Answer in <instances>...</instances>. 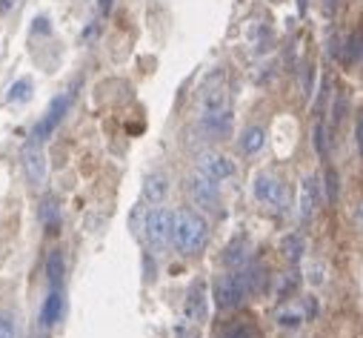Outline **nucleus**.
<instances>
[{
    "label": "nucleus",
    "mask_w": 363,
    "mask_h": 338,
    "mask_svg": "<svg viewBox=\"0 0 363 338\" xmlns=\"http://www.w3.org/2000/svg\"><path fill=\"white\" fill-rule=\"evenodd\" d=\"M209 241V224L198 209H177L174 212V246L184 256H198Z\"/></svg>",
    "instance_id": "f257e3e1"
},
{
    "label": "nucleus",
    "mask_w": 363,
    "mask_h": 338,
    "mask_svg": "<svg viewBox=\"0 0 363 338\" xmlns=\"http://www.w3.org/2000/svg\"><path fill=\"white\" fill-rule=\"evenodd\" d=\"M143 232L152 249H166L169 244H174V212L166 207H149L143 218Z\"/></svg>",
    "instance_id": "f03ea898"
},
{
    "label": "nucleus",
    "mask_w": 363,
    "mask_h": 338,
    "mask_svg": "<svg viewBox=\"0 0 363 338\" xmlns=\"http://www.w3.org/2000/svg\"><path fill=\"white\" fill-rule=\"evenodd\" d=\"M198 107L201 115H215V112H226L229 109V92H226V72L215 69L212 75H206V80L198 89Z\"/></svg>",
    "instance_id": "7ed1b4c3"
},
{
    "label": "nucleus",
    "mask_w": 363,
    "mask_h": 338,
    "mask_svg": "<svg viewBox=\"0 0 363 338\" xmlns=\"http://www.w3.org/2000/svg\"><path fill=\"white\" fill-rule=\"evenodd\" d=\"M252 195L257 204L269 207V209H278L284 212L289 207V187L278 178V175H272V173H260L255 175L252 181Z\"/></svg>",
    "instance_id": "20e7f679"
},
{
    "label": "nucleus",
    "mask_w": 363,
    "mask_h": 338,
    "mask_svg": "<svg viewBox=\"0 0 363 338\" xmlns=\"http://www.w3.org/2000/svg\"><path fill=\"white\" fill-rule=\"evenodd\" d=\"M72 101H74V92H63L60 98H55V101L49 104V109L43 112V118L35 124V129H32V141H38V143L49 141V138L55 135V129L60 126V121L66 118Z\"/></svg>",
    "instance_id": "39448f33"
},
{
    "label": "nucleus",
    "mask_w": 363,
    "mask_h": 338,
    "mask_svg": "<svg viewBox=\"0 0 363 338\" xmlns=\"http://www.w3.org/2000/svg\"><path fill=\"white\" fill-rule=\"evenodd\" d=\"M21 163H23V175L26 181L35 187V190H43L46 187V178H49V166H46V152H43V143L38 141H29L21 152Z\"/></svg>",
    "instance_id": "423d86ee"
},
{
    "label": "nucleus",
    "mask_w": 363,
    "mask_h": 338,
    "mask_svg": "<svg viewBox=\"0 0 363 338\" xmlns=\"http://www.w3.org/2000/svg\"><path fill=\"white\" fill-rule=\"evenodd\" d=\"M198 173L206 175V178L215 181V184H223V181L235 178L238 166H235V160H232L229 155H223V152H201V155H198Z\"/></svg>",
    "instance_id": "0eeeda50"
},
{
    "label": "nucleus",
    "mask_w": 363,
    "mask_h": 338,
    "mask_svg": "<svg viewBox=\"0 0 363 338\" xmlns=\"http://www.w3.org/2000/svg\"><path fill=\"white\" fill-rule=\"evenodd\" d=\"M246 295H249V293H246V284H243L240 273H238V276H235V273H226V276H220V278L215 281V304H218L220 310H235V307H240Z\"/></svg>",
    "instance_id": "6e6552de"
},
{
    "label": "nucleus",
    "mask_w": 363,
    "mask_h": 338,
    "mask_svg": "<svg viewBox=\"0 0 363 338\" xmlns=\"http://www.w3.org/2000/svg\"><path fill=\"white\" fill-rule=\"evenodd\" d=\"M186 190H189V198L201 207V209H209V212H218L220 209V192H218V184L209 181L206 175H192L186 181Z\"/></svg>",
    "instance_id": "1a4fd4ad"
},
{
    "label": "nucleus",
    "mask_w": 363,
    "mask_h": 338,
    "mask_svg": "<svg viewBox=\"0 0 363 338\" xmlns=\"http://www.w3.org/2000/svg\"><path fill=\"white\" fill-rule=\"evenodd\" d=\"M320 198H323V190L318 184V175L303 178L301 195H298V218L301 221H312L315 212H318V207H320Z\"/></svg>",
    "instance_id": "9d476101"
},
{
    "label": "nucleus",
    "mask_w": 363,
    "mask_h": 338,
    "mask_svg": "<svg viewBox=\"0 0 363 338\" xmlns=\"http://www.w3.org/2000/svg\"><path fill=\"white\" fill-rule=\"evenodd\" d=\"M206 312H209V293H206V281L198 278V281L189 287V293H186L184 315H186V321L201 324V321L206 318Z\"/></svg>",
    "instance_id": "9b49d317"
},
{
    "label": "nucleus",
    "mask_w": 363,
    "mask_h": 338,
    "mask_svg": "<svg viewBox=\"0 0 363 338\" xmlns=\"http://www.w3.org/2000/svg\"><path fill=\"white\" fill-rule=\"evenodd\" d=\"M166 195H169V175H166V173H152V175H146V181H143V198L157 207V204H163Z\"/></svg>",
    "instance_id": "f8f14e48"
},
{
    "label": "nucleus",
    "mask_w": 363,
    "mask_h": 338,
    "mask_svg": "<svg viewBox=\"0 0 363 338\" xmlns=\"http://www.w3.org/2000/svg\"><path fill=\"white\" fill-rule=\"evenodd\" d=\"M281 252L286 256L289 264H301V258L306 256V238L301 232H289L281 238Z\"/></svg>",
    "instance_id": "ddd939ff"
},
{
    "label": "nucleus",
    "mask_w": 363,
    "mask_h": 338,
    "mask_svg": "<svg viewBox=\"0 0 363 338\" xmlns=\"http://www.w3.org/2000/svg\"><path fill=\"white\" fill-rule=\"evenodd\" d=\"M63 315V295L57 290H52L43 301V310H40V327H55Z\"/></svg>",
    "instance_id": "4468645a"
},
{
    "label": "nucleus",
    "mask_w": 363,
    "mask_h": 338,
    "mask_svg": "<svg viewBox=\"0 0 363 338\" xmlns=\"http://www.w3.org/2000/svg\"><path fill=\"white\" fill-rule=\"evenodd\" d=\"M238 143H240V152H243V155H255V152H260L263 143H266V132H263V126H246Z\"/></svg>",
    "instance_id": "2eb2a0df"
},
{
    "label": "nucleus",
    "mask_w": 363,
    "mask_h": 338,
    "mask_svg": "<svg viewBox=\"0 0 363 338\" xmlns=\"http://www.w3.org/2000/svg\"><path fill=\"white\" fill-rule=\"evenodd\" d=\"M201 126L212 135H229L232 129V112H215V115H201Z\"/></svg>",
    "instance_id": "dca6fc26"
},
{
    "label": "nucleus",
    "mask_w": 363,
    "mask_h": 338,
    "mask_svg": "<svg viewBox=\"0 0 363 338\" xmlns=\"http://www.w3.org/2000/svg\"><path fill=\"white\" fill-rule=\"evenodd\" d=\"M63 252L60 249H55V252H49V258H46V278H49V284H52V290H57L60 287V281H63Z\"/></svg>",
    "instance_id": "f3484780"
},
{
    "label": "nucleus",
    "mask_w": 363,
    "mask_h": 338,
    "mask_svg": "<svg viewBox=\"0 0 363 338\" xmlns=\"http://www.w3.org/2000/svg\"><path fill=\"white\" fill-rule=\"evenodd\" d=\"M243 284H246V293H260L263 284H266V270L260 264H249L243 273H240Z\"/></svg>",
    "instance_id": "a211bd4d"
},
{
    "label": "nucleus",
    "mask_w": 363,
    "mask_h": 338,
    "mask_svg": "<svg viewBox=\"0 0 363 338\" xmlns=\"http://www.w3.org/2000/svg\"><path fill=\"white\" fill-rule=\"evenodd\" d=\"M303 321H306V312H303L301 304H286V307L278 310V324L281 327H301Z\"/></svg>",
    "instance_id": "6ab92c4d"
},
{
    "label": "nucleus",
    "mask_w": 363,
    "mask_h": 338,
    "mask_svg": "<svg viewBox=\"0 0 363 338\" xmlns=\"http://www.w3.org/2000/svg\"><path fill=\"white\" fill-rule=\"evenodd\" d=\"M343 60H346V63H360V60H363V32H352V35L346 38Z\"/></svg>",
    "instance_id": "aec40b11"
},
{
    "label": "nucleus",
    "mask_w": 363,
    "mask_h": 338,
    "mask_svg": "<svg viewBox=\"0 0 363 338\" xmlns=\"http://www.w3.org/2000/svg\"><path fill=\"white\" fill-rule=\"evenodd\" d=\"M29 98H32V80H29V77H18L12 87H9L6 101H9V104H26Z\"/></svg>",
    "instance_id": "412c9836"
},
{
    "label": "nucleus",
    "mask_w": 363,
    "mask_h": 338,
    "mask_svg": "<svg viewBox=\"0 0 363 338\" xmlns=\"http://www.w3.org/2000/svg\"><path fill=\"white\" fill-rule=\"evenodd\" d=\"M223 261H226V264H232V267H238V264H243V261H246V238H238L235 244H229V246H226Z\"/></svg>",
    "instance_id": "4be33fe9"
},
{
    "label": "nucleus",
    "mask_w": 363,
    "mask_h": 338,
    "mask_svg": "<svg viewBox=\"0 0 363 338\" xmlns=\"http://www.w3.org/2000/svg\"><path fill=\"white\" fill-rule=\"evenodd\" d=\"M0 338H18V315L12 310H0Z\"/></svg>",
    "instance_id": "5701e85b"
},
{
    "label": "nucleus",
    "mask_w": 363,
    "mask_h": 338,
    "mask_svg": "<svg viewBox=\"0 0 363 338\" xmlns=\"http://www.w3.org/2000/svg\"><path fill=\"white\" fill-rule=\"evenodd\" d=\"M306 281H309L312 287L326 284V264H323V261H309V264H306Z\"/></svg>",
    "instance_id": "b1692460"
},
{
    "label": "nucleus",
    "mask_w": 363,
    "mask_h": 338,
    "mask_svg": "<svg viewBox=\"0 0 363 338\" xmlns=\"http://www.w3.org/2000/svg\"><path fill=\"white\" fill-rule=\"evenodd\" d=\"M298 284H301V276H298V273H286V276H281V278H278V298L292 295Z\"/></svg>",
    "instance_id": "393cba45"
},
{
    "label": "nucleus",
    "mask_w": 363,
    "mask_h": 338,
    "mask_svg": "<svg viewBox=\"0 0 363 338\" xmlns=\"http://www.w3.org/2000/svg\"><path fill=\"white\" fill-rule=\"evenodd\" d=\"M220 338H260L249 324H235V327H226L220 332Z\"/></svg>",
    "instance_id": "a878e982"
},
{
    "label": "nucleus",
    "mask_w": 363,
    "mask_h": 338,
    "mask_svg": "<svg viewBox=\"0 0 363 338\" xmlns=\"http://www.w3.org/2000/svg\"><path fill=\"white\" fill-rule=\"evenodd\" d=\"M40 218H43V224L49 227V232H55V227H57V221H60V218H57V209H55V204H52V201H46V204H43Z\"/></svg>",
    "instance_id": "bb28decb"
},
{
    "label": "nucleus",
    "mask_w": 363,
    "mask_h": 338,
    "mask_svg": "<svg viewBox=\"0 0 363 338\" xmlns=\"http://www.w3.org/2000/svg\"><path fill=\"white\" fill-rule=\"evenodd\" d=\"M323 135H326V129H323V124L318 121V124H315V149H318V155H326V141H323Z\"/></svg>",
    "instance_id": "cd10ccee"
},
{
    "label": "nucleus",
    "mask_w": 363,
    "mask_h": 338,
    "mask_svg": "<svg viewBox=\"0 0 363 338\" xmlns=\"http://www.w3.org/2000/svg\"><path fill=\"white\" fill-rule=\"evenodd\" d=\"M326 195H329V201H335V198H337V175L332 173V169L326 173Z\"/></svg>",
    "instance_id": "c85d7f7f"
},
{
    "label": "nucleus",
    "mask_w": 363,
    "mask_h": 338,
    "mask_svg": "<svg viewBox=\"0 0 363 338\" xmlns=\"http://www.w3.org/2000/svg\"><path fill=\"white\" fill-rule=\"evenodd\" d=\"M354 141H357V146H360V152H363V109H360L357 118H354Z\"/></svg>",
    "instance_id": "c756f323"
},
{
    "label": "nucleus",
    "mask_w": 363,
    "mask_h": 338,
    "mask_svg": "<svg viewBox=\"0 0 363 338\" xmlns=\"http://www.w3.org/2000/svg\"><path fill=\"white\" fill-rule=\"evenodd\" d=\"M174 338H201V332L192 329V327H177L174 329Z\"/></svg>",
    "instance_id": "7c9ffc66"
},
{
    "label": "nucleus",
    "mask_w": 363,
    "mask_h": 338,
    "mask_svg": "<svg viewBox=\"0 0 363 338\" xmlns=\"http://www.w3.org/2000/svg\"><path fill=\"white\" fill-rule=\"evenodd\" d=\"M112 6H115V0H101V12H104V15H109Z\"/></svg>",
    "instance_id": "2f4dec72"
},
{
    "label": "nucleus",
    "mask_w": 363,
    "mask_h": 338,
    "mask_svg": "<svg viewBox=\"0 0 363 338\" xmlns=\"http://www.w3.org/2000/svg\"><path fill=\"white\" fill-rule=\"evenodd\" d=\"M354 224L363 229V201H360V207H357V212H354Z\"/></svg>",
    "instance_id": "473e14b6"
},
{
    "label": "nucleus",
    "mask_w": 363,
    "mask_h": 338,
    "mask_svg": "<svg viewBox=\"0 0 363 338\" xmlns=\"http://www.w3.org/2000/svg\"><path fill=\"white\" fill-rule=\"evenodd\" d=\"M15 6V0H0V15H4L6 9H12Z\"/></svg>",
    "instance_id": "72a5a7b5"
},
{
    "label": "nucleus",
    "mask_w": 363,
    "mask_h": 338,
    "mask_svg": "<svg viewBox=\"0 0 363 338\" xmlns=\"http://www.w3.org/2000/svg\"><path fill=\"white\" fill-rule=\"evenodd\" d=\"M306 6H309V0H298V12H301V15L306 12Z\"/></svg>",
    "instance_id": "f704fd0d"
}]
</instances>
